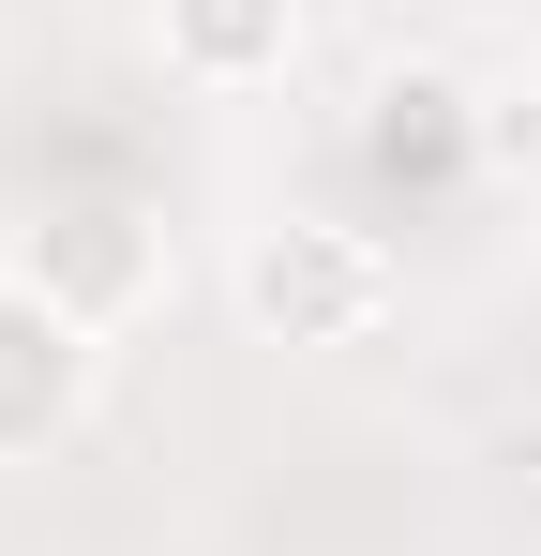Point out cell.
I'll return each instance as SVG.
<instances>
[{
    "instance_id": "obj_4",
    "label": "cell",
    "mask_w": 541,
    "mask_h": 556,
    "mask_svg": "<svg viewBox=\"0 0 541 556\" xmlns=\"http://www.w3.org/2000/svg\"><path fill=\"white\" fill-rule=\"evenodd\" d=\"M151 46H166L180 91H286L301 0H151Z\"/></svg>"
},
{
    "instance_id": "obj_1",
    "label": "cell",
    "mask_w": 541,
    "mask_h": 556,
    "mask_svg": "<svg viewBox=\"0 0 541 556\" xmlns=\"http://www.w3.org/2000/svg\"><path fill=\"white\" fill-rule=\"evenodd\" d=\"M226 286H241V316H256L270 346H361L391 316V241L347 226V211H270Z\"/></svg>"
},
{
    "instance_id": "obj_2",
    "label": "cell",
    "mask_w": 541,
    "mask_h": 556,
    "mask_svg": "<svg viewBox=\"0 0 541 556\" xmlns=\"http://www.w3.org/2000/svg\"><path fill=\"white\" fill-rule=\"evenodd\" d=\"M15 271L46 286L76 331H136V316L166 301V226L121 211V195H76V211H46V226L15 241Z\"/></svg>"
},
{
    "instance_id": "obj_3",
    "label": "cell",
    "mask_w": 541,
    "mask_h": 556,
    "mask_svg": "<svg viewBox=\"0 0 541 556\" xmlns=\"http://www.w3.org/2000/svg\"><path fill=\"white\" fill-rule=\"evenodd\" d=\"M90 376H105V331H76L46 286L0 256V466H15V452H46V437H76Z\"/></svg>"
},
{
    "instance_id": "obj_5",
    "label": "cell",
    "mask_w": 541,
    "mask_h": 556,
    "mask_svg": "<svg viewBox=\"0 0 541 556\" xmlns=\"http://www.w3.org/2000/svg\"><path fill=\"white\" fill-rule=\"evenodd\" d=\"M481 151H496V166H541V91H496V105H481Z\"/></svg>"
}]
</instances>
